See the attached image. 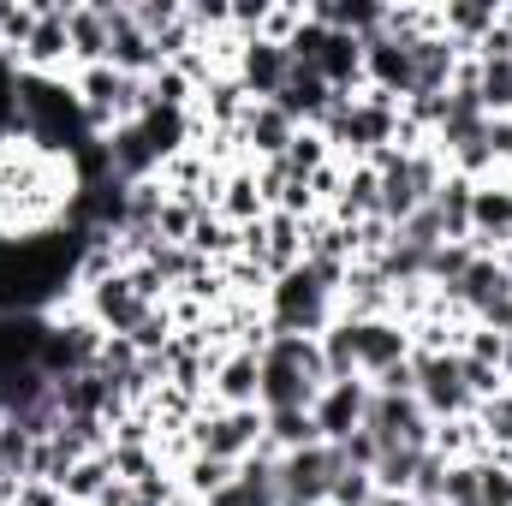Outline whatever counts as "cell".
Here are the masks:
<instances>
[{
  "label": "cell",
  "mask_w": 512,
  "mask_h": 506,
  "mask_svg": "<svg viewBox=\"0 0 512 506\" xmlns=\"http://www.w3.org/2000/svg\"><path fill=\"white\" fill-rule=\"evenodd\" d=\"M340 471H346V459L328 441L280 453V506H328V489H334Z\"/></svg>",
  "instance_id": "cell-1"
},
{
  "label": "cell",
  "mask_w": 512,
  "mask_h": 506,
  "mask_svg": "<svg viewBox=\"0 0 512 506\" xmlns=\"http://www.w3.org/2000/svg\"><path fill=\"white\" fill-rule=\"evenodd\" d=\"M364 429H370L382 447H429V441H435V423H429V411H423L417 393H376V387H370Z\"/></svg>",
  "instance_id": "cell-2"
},
{
  "label": "cell",
  "mask_w": 512,
  "mask_h": 506,
  "mask_svg": "<svg viewBox=\"0 0 512 506\" xmlns=\"http://www.w3.org/2000/svg\"><path fill=\"white\" fill-rule=\"evenodd\" d=\"M352 328V358H358V376L376 381L382 370L411 358V328L393 322V316H370V322H346Z\"/></svg>",
  "instance_id": "cell-3"
},
{
  "label": "cell",
  "mask_w": 512,
  "mask_h": 506,
  "mask_svg": "<svg viewBox=\"0 0 512 506\" xmlns=\"http://www.w3.org/2000/svg\"><path fill=\"white\" fill-rule=\"evenodd\" d=\"M364 411H370V381L364 376L328 381V387L316 393V405H310V417H316V429H322L328 447H340L352 429H364Z\"/></svg>",
  "instance_id": "cell-4"
},
{
  "label": "cell",
  "mask_w": 512,
  "mask_h": 506,
  "mask_svg": "<svg viewBox=\"0 0 512 506\" xmlns=\"http://www.w3.org/2000/svg\"><path fill=\"white\" fill-rule=\"evenodd\" d=\"M233 78L245 84V96H251V102H274V96H280V84L292 78V54H286L280 42L245 36V48H239V66H233Z\"/></svg>",
  "instance_id": "cell-5"
},
{
  "label": "cell",
  "mask_w": 512,
  "mask_h": 506,
  "mask_svg": "<svg viewBox=\"0 0 512 506\" xmlns=\"http://www.w3.org/2000/svg\"><path fill=\"white\" fill-rule=\"evenodd\" d=\"M304 126H292L274 102H251V114L239 120V137H245V155H251V167H262V161H280L286 149H292V137H298Z\"/></svg>",
  "instance_id": "cell-6"
},
{
  "label": "cell",
  "mask_w": 512,
  "mask_h": 506,
  "mask_svg": "<svg viewBox=\"0 0 512 506\" xmlns=\"http://www.w3.org/2000/svg\"><path fill=\"white\" fill-rule=\"evenodd\" d=\"M274 108L292 120V126H322L328 120V108H334V90L316 78V72H304V66H292V78L280 84V96H274Z\"/></svg>",
  "instance_id": "cell-7"
},
{
  "label": "cell",
  "mask_w": 512,
  "mask_h": 506,
  "mask_svg": "<svg viewBox=\"0 0 512 506\" xmlns=\"http://www.w3.org/2000/svg\"><path fill=\"white\" fill-rule=\"evenodd\" d=\"M66 36H72V72L108 66L114 30H108V12H102V6H72V12H66Z\"/></svg>",
  "instance_id": "cell-8"
},
{
  "label": "cell",
  "mask_w": 512,
  "mask_h": 506,
  "mask_svg": "<svg viewBox=\"0 0 512 506\" xmlns=\"http://www.w3.org/2000/svg\"><path fill=\"white\" fill-rule=\"evenodd\" d=\"M173 477H179V495H185V501H203V506H209L215 495H221V489H227V483H233V477H239V465H233V459H209V453H191V459H185Z\"/></svg>",
  "instance_id": "cell-9"
},
{
  "label": "cell",
  "mask_w": 512,
  "mask_h": 506,
  "mask_svg": "<svg viewBox=\"0 0 512 506\" xmlns=\"http://www.w3.org/2000/svg\"><path fill=\"white\" fill-rule=\"evenodd\" d=\"M268 423H262V447L268 453H298V447H316L322 441V429H316V417L310 411H262Z\"/></svg>",
  "instance_id": "cell-10"
},
{
  "label": "cell",
  "mask_w": 512,
  "mask_h": 506,
  "mask_svg": "<svg viewBox=\"0 0 512 506\" xmlns=\"http://www.w3.org/2000/svg\"><path fill=\"white\" fill-rule=\"evenodd\" d=\"M423 453H429V447H382V459H376V471H370V477H376V495H411Z\"/></svg>",
  "instance_id": "cell-11"
},
{
  "label": "cell",
  "mask_w": 512,
  "mask_h": 506,
  "mask_svg": "<svg viewBox=\"0 0 512 506\" xmlns=\"http://www.w3.org/2000/svg\"><path fill=\"white\" fill-rule=\"evenodd\" d=\"M114 483V459L108 453H96V459H78L66 477H60V495H66V506L78 501H102V489Z\"/></svg>",
  "instance_id": "cell-12"
},
{
  "label": "cell",
  "mask_w": 512,
  "mask_h": 506,
  "mask_svg": "<svg viewBox=\"0 0 512 506\" xmlns=\"http://www.w3.org/2000/svg\"><path fill=\"white\" fill-rule=\"evenodd\" d=\"M447 506H483V459H447Z\"/></svg>",
  "instance_id": "cell-13"
},
{
  "label": "cell",
  "mask_w": 512,
  "mask_h": 506,
  "mask_svg": "<svg viewBox=\"0 0 512 506\" xmlns=\"http://www.w3.org/2000/svg\"><path fill=\"white\" fill-rule=\"evenodd\" d=\"M370 501H376V477H370V471H352V465H346V471L334 477V489H328V506H370Z\"/></svg>",
  "instance_id": "cell-14"
},
{
  "label": "cell",
  "mask_w": 512,
  "mask_h": 506,
  "mask_svg": "<svg viewBox=\"0 0 512 506\" xmlns=\"http://www.w3.org/2000/svg\"><path fill=\"white\" fill-rule=\"evenodd\" d=\"M441 495H447V459H441V453L429 447V453H423V465H417V483H411V501L423 506V501H441Z\"/></svg>",
  "instance_id": "cell-15"
},
{
  "label": "cell",
  "mask_w": 512,
  "mask_h": 506,
  "mask_svg": "<svg viewBox=\"0 0 512 506\" xmlns=\"http://www.w3.org/2000/svg\"><path fill=\"white\" fill-rule=\"evenodd\" d=\"M376 393H417V364L405 358V364H393V370H382V376L370 381Z\"/></svg>",
  "instance_id": "cell-16"
},
{
  "label": "cell",
  "mask_w": 512,
  "mask_h": 506,
  "mask_svg": "<svg viewBox=\"0 0 512 506\" xmlns=\"http://www.w3.org/2000/svg\"><path fill=\"white\" fill-rule=\"evenodd\" d=\"M501 376L512 381V334H507V340H501Z\"/></svg>",
  "instance_id": "cell-17"
},
{
  "label": "cell",
  "mask_w": 512,
  "mask_h": 506,
  "mask_svg": "<svg viewBox=\"0 0 512 506\" xmlns=\"http://www.w3.org/2000/svg\"><path fill=\"white\" fill-rule=\"evenodd\" d=\"M131 506H149V501H137V495H131Z\"/></svg>",
  "instance_id": "cell-18"
}]
</instances>
